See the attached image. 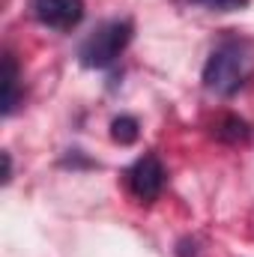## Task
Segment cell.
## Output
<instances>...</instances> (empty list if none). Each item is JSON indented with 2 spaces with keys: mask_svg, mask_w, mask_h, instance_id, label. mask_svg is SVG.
<instances>
[{
  "mask_svg": "<svg viewBox=\"0 0 254 257\" xmlns=\"http://www.w3.org/2000/svg\"><path fill=\"white\" fill-rule=\"evenodd\" d=\"M254 72V45L242 36H227L221 39L206 63H203V87L215 96H236Z\"/></svg>",
  "mask_w": 254,
  "mask_h": 257,
  "instance_id": "6da1fadb",
  "label": "cell"
},
{
  "mask_svg": "<svg viewBox=\"0 0 254 257\" xmlns=\"http://www.w3.org/2000/svg\"><path fill=\"white\" fill-rule=\"evenodd\" d=\"M135 36V24L129 18H111L99 24L78 48V63L84 69H108L117 63V57L129 48Z\"/></svg>",
  "mask_w": 254,
  "mask_h": 257,
  "instance_id": "7a4b0ae2",
  "label": "cell"
},
{
  "mask_svg": "<svg viewBox=\"0 0 254 257\" xmlns=\"http://www.w3.org/2000/svg\"><path fill=\"white\" fill-rule=\"evenodd\" d=\"M165 180H168V174H165V165L159 162L156 153L141 156L126 171L129 192L135 194V200H141V203H153L165 189Z\"/></svg>",
  "mask_w": 254,
  "mask_h": 257,
  "instance_id": "3957f363",
  "label": "cell"
},
{
  "mask_svg": "<svg viewBox=\"0 0 254 257\" xmlns=\"http://www.w3.org/2000/svg\"><path fill=\"white\" fill-rule=\"evenodd\" d=\"M30 12L42 27L69 33L84 21V0H30Z\"/></svg>",
  "mask_w": 254,
  "mask_h": 257,
  "instance_id": "277c9868",
  "label": "cell"
},
{
  "mask_svg": "<svg viewBox=\"0 0 254 257\" xmlns=\"http://www.w3.org/2000/svg\"><path fill=\"white\" fill-rule=\"evenodd\" d=\"M18 63L12 54H3V114L9 117L18 105Z\"/></svg>",
  "mask_w": 254,
  "mask_h": 257,
  "instance_id": "5b68a950",
  "label": "cell"
},
{
  "mask_svg": "<svg viewBox=\"0 0 254 257\" xmlns=\"http://www.w3.org/2000/svg\"><path fill=\"white\" fill-rule=\"evenodd\" d=\"M215 138L224 141V144H245V141L251 138V126H248L242 117L227 114V117L215 126Z\"/></svg>",
  "mask_w": 254,
  "mask_h": 257,
  "instance_id": "8992f818",
  "label": "cell"
},
{
  "mask_svg": "<svg viewBox=\"0 0 254 257\" xmlns=\"http://www.w3.org/2000/svg\"><path fill=\"white\" fill-rule=\"evenodd\" d=\"M138 135H141V123H138L135 117L120 114V117H114V120H111V138H114V144L129 147V144H135V141H138Z\"/></svg>",
  "mask_w": 254,
  "mask_h": 257,
  "instance_id": "52a82bcc",
  "label": "cell"
},
{
  "mask_svg": "<svg viewBox=\"0 0 254 257\" xmlns=\"http://www.w3.org/2000/svg\"><path fill=\"white\" fill-rule=\"evenodd\" d=\"M194 6H203V9H209V12H239V9H245L251 0H189Z\"/></svg>",
  "mask_w": 254,
  "mask_h": 257,
  "instance_id": "ba28073f",
  "label": "cell"
},
{
  "mask_svg": "<svg viewBox=\"0 0 254 257\" xmlns=\"http://www.w3.org/2000/svg\"><path fill=\"white\" fill-rule=\"evenodd\" d=\"M3 165H6V171H3V183H9V180H12V156H9V153H3Z\"/></svg>",
  "mask_w": 254,
  "mask_h": 257,
  "instance_id": "9c48e42d",
  "label": "cell"
}]
</instances>
